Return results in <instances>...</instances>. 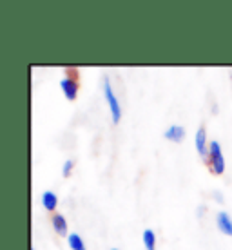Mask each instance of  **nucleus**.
Instances as JSON below:
<instances>
[{
    "instance_id": "obj_16",
    "label": "nucleus",
    "mask_w": 232,
    "mask_h": 250,
    "mask_svg": "<svg viewBox=\"0 0 232 250\" xmlns=\"http://www.w3.org/2000/svg\"><path fill=\"white\" fill-rule=\"evenodd\" d=\"M111 250H118V249H111Z\"/></svg>"
},
{
    "instance_id": "obj_2",
    "label": "nucleus",
    "mask_w": 232,
    "mask_h": 250,
    "mask_svg": "<svg viewBox=\"0 0 232 250\" xmlns=\"http://www.w3.org/2000/svg\"><path fill=\"white\" fill-rule=\"evenodd\" d=\"M209 167L214 174H223L225 172V156H223V150L218 140L209 142Z\"/></svg>"
},
{
    "instance_id": "obj_13",
    "label": "nucleus",
    "mask_w": 232,
    "mask_h": 250,
    "mask_svg": "<svg viewBox=\"0 0 232 250\" xmlns=\"http://www.w3.org/2000/svg\"><path fill=\"white\" fill-rule=\"evenodd\" d=\"M205 210H207L205 207H200V208H198V218H200V216H203V214H205Z\"/></svg>"
},
{
    "instance_id": "obj_8",
    "label": "nucleus",
    "mask_w": 232,
    "mask_h": 250,
    "mask_svg": "<svg viewBox=\"0 0 232 250\" xmlns=\"http://www.w3.org/2000/svg\"><path fill=\"white\" fill-rule=\"evenodd\" d=\"M42 205H44V208L47 212H55L58 207V196L53 190H45L42 194Z\"/></svg>"
},
{
    "instance_id": "obj_9",
    "label": "nucleus",
    "mask_w": 232,
    "mask_h": 250,
    "mask_svg": "<svg viewBox=\"0 0 232 250\" xmlns=\"http://www.w3.org/2000/svg\"><path fill=\"white\" fill-rule=\"evenodd\" d=\"M142 239H144L145 250H154L156 249V234L152 229H145L144 234H142Z\"/></svg>"
},
{
    "instance_id": "obj_11",
    "label": "nucleus",
    "mask_w": 232,
    "mask_h": 250,
    "mask_svg": "<svg viewBox=\"0 0 232 250\" xmlns=\"http://www.w3.org/2000/svg\"><path fill=\"white\" fill-rule=\"evenodd\" d=\"M73 169H75V162H73V160H65L62 165V174L69 176L71 172H73Z\"/></svg>"
},
{
    "instance_id": "obj_3",
    "label": "nucleus",
    "mask_w": 232,
    "mask_h": 250,
    "mask_svg": "<svg viewBox=\"0 0 232 250\" xmlns=\"http://www.w3.org/2000/svg\"><path fill=\"white\" fill-rule=\"evenodd\" d=\"M194 145H196L198 154H200L205 162H209V142H207V132H205V127H203V125L198 127V131H196Z\"/></svg>"
},
{
    "instance_id": "obj_6",
    "label": "nucleus",
    "mask_w": 232,
    "mask_h": 250,
    "mask_svg": "<svg viewBox=\"0 0 232 250\" xmlns=\"http://www.w3.org/2000/svg\"><path fill=\"white\" fill-rule=\"evenodd\" d=\"M216 227H218V230H220L221 234H225V236H232V218H231V214L225 212V210L218 212V216H216Z\"/></svg>"
},
{
    "instance_id": "obj_14",
    "label": "nucleus",
    "mask_w": 232,
    "mask_h": 250,
    "mask_svg": "<svg viewBox=\"0 0 232 250\" xmlns=\"http://www.w3.org/2000/svg\"><path fill=\"white\" fill-rule=\"evenodd\" d=\"M29 250H37V249H35V247H31V249H29Z\"/></svg>"
},
{
    "instance_id": "obj_1",
    "label": "nucleus",
    "mask_w": 232,
    "mask_h": 250,
    "mask_svg": "<svg viewBox=\"0 0 232 250\" xmlns=\"http://www.w3.org/2000/svg\"><path fill=\"white\" fill-rule=\"evenodd\" d=\"M102 85H104V98H105L107 105H109V111H111V120H113V124H118L120 120H122V105H120V100L116 93H114L113 85H111V80L104 76V80H102Z\"/></svg>"
},
{
    "instance_id": "obj_10",
    "label": "nucleus",
    "mask_w": 232,
    "mask_h": 250,
    "mask_svg": "<svg viewBox=\"0 0 232 250\" xmlns=\"http://www.w3.org/2000/svg\"><path fill=\"white\" fill-rule=\"evenodd\" d=\"M67 243L73 250H87L85 249V243H84V239H82L80 234H76V232H71L69 236H67Z\"/></svg>"
},
{
    "instance_id": "obj_12",
    "label": "nucleus",
    "mask_w": 232,
    "mask_h": 250,
    "mask_svg": "<svg viewBox=\"0 0 232 250\" xmlns=\"http://www.w3.org/2000/svg\"><path fill=\"white\" fill-rule=\"evenodd\" d=\"M212 198H214V200H218L220 203H223V194H221V192H216V190H214Z\"/></svg>"
},
{
    "instance_id": "obj_7",
    "label": "nucleus",
    "mask_w": 232,
    "mask_h": 250,
    "mask_svg": "<svg viewBox=\"0 0 232 250\" xmlns=\"http://www.w3.org/2000/svg\"><path fill=\"white\" fill-rule=\"evenodd\" d=\"M163 136H165V140H169V142L180 144V142H183V138H185V129L178 124L169 125V127L165 129V132H163Z\"/></svg>"
},
{
    "instance_id": "obj_15",
    "label": "nucleus",
    "mask_w": 232,
    "mask_h": 250,
    "mask_svg": "<svg viewBox=\"0 0 232 250\" xmlns=\"http://www.w3.org/2000/svg\"><path fill=\"white\" fill-rule=\"evenodd\" d=\"M231 82H232V71H231Z\"/></svg>"
},
{
    "instance_id": "obj_4",
    "label": "nucleus",
    "mask_w": 232,
    "mask_h": 250,
    "mask_svg": "<svg viewBox=\"0 0 232 250\" xmlns=\"http://www.w3.org/2000/svg\"><path fill=\"white\" fill-rule=\"evenodd\" d=\"M60 87H62V93L67 100L69 102L76 100V96H78V82H76V78H73V76H63L62 80H60Z\"/></svg>"
},
{
    "instance_id": "obj_5",
    "label": "nucleus",
    "mask_w": 232,
    "mask_h": 250,
    "mask_svg": "<svg viewBox=\"0 0 232 250\" xmlns=\"http://www.w3.org/2000/svg\"><path fill=\"white\" fill-rule=\"evenodd\" d=\"M51 225L53 230L57 232L58 236H69V227H67V219L60 212H55L51 216Z\"/></svg>"
}]
</instances>
